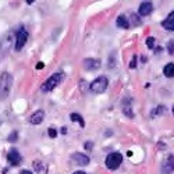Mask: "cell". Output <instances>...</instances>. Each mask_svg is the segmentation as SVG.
I'll return each instance as SVG.
<instances>
[{
  "label": "cell",
  "mask_w": 174,
  "mask_h": 174,
  "mask_svg": "<svg viewBox=\"0 0 174 174\" xmlns=\"http://www.w3.org/2000/svg\"><path fill=\"white\" fill-rule=\"evenodd\" d=\"M167 50L170 54H174V42H169L167 43Z\"/></svg>",
  "instance_id": "cell-23"
},
{
  "label": "cell",
  "mask_w": 174,
  "mask_h": 174,
  "mask_svg": "<svg viewBox=\"0 0 174 174\" xmlns=\"http://www.w3.org/2000/svg\"><path fill=\"white\" fill-rule=\"evenodd\" d=\"M43 67H45V63H42V61H40V63H38V64H36V70H42Z\"/></svg>",
  "instance_id": "cell-26"
},
{
  "label": "cell",
  "mask_w": 174,
  "mask_h": 174,
  "mask_svg": "<svg viewBox=\"0 0 174 174\" xmlns=\"http://www.w3.org/2000/svg\"><path fill=\"white\" fill-rule=\"evenodd\" d=\"M107 85H109V79L106 77H98L96 79H93L89 85V91L93 93H103L107 89Z\"/></svg>",
  "instance_id": "cell-3"
},
{
  "label": "cell",
  "mask_w": 174,
  "mask_h": 174,
  "mask_svg": "<svg viewBox=\"0 0 174 174\" xmlns=\"http://www.w3.org/2000/svg\"><path fill=\"white\" fill-rule=\"evenodd\" d=\"M11 40H13V32H7L6 35L0 39V60L7 56V53L11 49Z\"/></svg>",
  "instance_id": "cell-4"
},
{
  "label": "cell",
  "mask_w": 174,
  "mask_h": 174,
  "mask_svg": "<svg viewBox=\"0 0 174 174\" xmlns=\"http://www.w3.org/2000/svg\"><path fill=\"white\" fill-rule=\"evenodd\" d=\"M28 38H30V33L26 32L25 28L23 26V28L17 32V38H16V50H17V52H20V50L25 46Z\"/></svg>",
  "instance_id": "cell-6"
},
{
  "label": "cell",
  "mask_w": 174,
  "mask_h": 174,
  "mask_svg": "<svg viewBox=\"0 0 174 174\" xmlns=\"http://www.w3.org/2000/svg\"><path fill=\"white\" fill-rule=\"evenodd\" d=\"M164 113H167V107L164 105H159L151 112V117H158V116L164 114Z\"/></svg>",
  "instance_id": "cell-15"
},
{
  "label": "cell",
  "mask_w": 174,
  "mask_h": 174,
  "mask_svg": "<svg viewBox=\"0 0 174 174\" xmlns=\"http://www.w3.org/2000/svg\"><path fill=\"white\" fill-rule=\"evenodd\" d=\"M72 160H75V163H78L79 166H86L91 162L88 156H85V155H82V153H74L72 155Z\"/></svg>",
  "instance_id": "cell-13"
},
{
  "label": "cell",
  "mask_w": 174,
  "mask_h": 174,
  "mask_svg": "<svg viewBox=\"0 0 174 174\" xmlns=\"http://www.w3.org/2000/svg\"><path fill=\"white\" fill-rule=\"evenodd\" d=\"M17 139H18V132L17 131H13L10 135H9V141L10 142H16Z\"/></svg>",
  "instance_id": "cell-21"
},
{
  "label": "cell",
  "mask_w": 174,
  "mask_h": 174,
  "mask_svg": "<svg viewBox=\"0 0 174 174\" xmlns=\"http://www.w3.org/2000/svg\"><path fill=\"white\" fill-rule=\"evenodd\" d=\"M173 114H174V106H173Z\"/></svg>",
  "instance_id": "cell-32"
},
{
  "label": "cell",
  "mask_w": 174,
  "mask_h": 174,
  "mask_svg": "<svg viewBox=\"0 0 174 174\" xmlns=\"http://www.w3.org/2000/svg\"><path fill=\"white\" fill-rule=\"evenodd\" d=\"M43 117H45V112L43 110H36L30 118V123L33 125H38L43 121Z\"/></svg>",
  "instance_id": "cell-11"
},
{
  "label": "cell",
  "mask_w": 174,
  "mask_h": 174,
  "mask_svg": "<svg viewBox=\"0 0 174 174\" xmlns=\"http://www.w3.org/2000/svg\"><path fill=\"white\" fill-rule=\"evenodd\" d=\"M123 113H124L127 117H130V118L134 117V113H132V110H131V105H130V103L123 105Z\"/></svg>",
  "instance_id": "cell-18"
},
{
  "label": "cell",
  "mask_w": 174,
  "mask_h": 174,
  "mask_svg": "<svg viewBox=\"0 0 174 174\" xmlns=\"http://www.w3.org/2000/svg\"><path fill=\"white\" fill-rule=\"evenodd\" d=\"M63 78H64V74H63V72H56V74L50 75L46 81L43 82L42 86H40V89L45 91V92H50V91H53V89L56 88L60 82L63 81Z\"/></svg>",
  "instance_id": "cell-2"
},
{
  "label": "cell",
  "mask_w": 174,
  "mask_h": 174,
  "mask_svg": "<svg viewBox=\"0 0 174 174\" xmlns=\"http://www.w3.org/2000/svg\"><path fill=\"white\" fill-rule=\"evenodd\" d=\"M163 74H164V77H167V78L174 77V63H169V64H166V66H164Z\"/></svg>",
  "instance_id": "cell-16"
},
{
  "label": "cell",
  "mask_w": 174,
  "mask_h": 174,
  "mask_svg": "<svg viewBox=\"0 0 174 174\" xmlns=\"http://www.w3.org/2000/svg\"><path fill=\"white\" fill-rule=\"evenodd\" d=\"M137 67V56L134 54V57L131 59V63H130V68H135Z\"/></svg>",
  "instance_id": "cell-24"
},
{
  "label": "cell",
  "mask_w": 174,
  "mask_h": 174,
  "mask_svg": "<svg viewBox=\"0 0 174 174\" xmlns=\"http://www.w3.org/2000/svg\"><path fill=\"white\" fill-rule=\"evenodd\" d=\"M162 26L167 31H174V11H171L166 20L162 21Z\"/></svg>",
  "instance_id": "cell-10"
},
{
  "label": "cell",
  "mask_w": 174,
  "mask_h": 174,
  "mask_svg": "<svg viewBox=\"0 0 174 174\" xmlns=\"http://www.w3.org/2000/svg\"><path fill=\"white\" fill-rule=\"evenodd\" d=\"M11 85H13V77H11L10 72L4 71L0 75V100L7 99V96L10 93Z\"/></svg>",
  "instance_id": "cell-1"
},
{
  "label": "cell",
  "mask_w": 174,
  "mask_h": 174,
  "mask_svg": "<svg viewBox=\"0 0 174 174\" xmlns=\"http://www.w3.org/2000/svg\"><path fill=\"white\" fill-rule=\"evenodd\" d=\"M7 162H9L11 166H18V164H20V162H21L20 152L13 148L10 152H9V155H7Z\"/></svg>",
  "instance_id": "cell-8"
},
{
  "label": "cell",
  "mask_w": 174,
  "mask_h": 174,
  "mask_svg": "<svg viewBox=\"0 0 174 174\" xmlns=\"http://www.w3.org/2000/svg\"><path fill=\"white\" fill-rule=\"evenodd\" d=\"M72 174H86L85 171H75V173H72Z\"/></svg>",
  "instance_id": "cell-30"
},
{
  "label": "cell",
  "mask_w": 174,
  "mask_h": 174,
  "mask_svg": "<svg viewBox=\"0 0 174 174\" xmlns=\"http://www.w3.org/2000/svg\"><path fill=\"white\" fill-rule=\"evenodd\" d=\"M173 170H174V156L169 155L167 158L163 160V163H162V171L164 174H170L173 173Z\"/></svg>",
  "instance_id": "cell-7"
},
{
  "label": "cell",
  "mask_w": 174,
  "mask_h": 174,
  "mask_svg": "<svg viewBox=\"0 0 174 174\" xmlns=\"http://www.w3.org/2000/svg\"><path fill=\"white\" fill-rule=\"evenodd\" d=\"M84 67L86 70H98L100 68V61L98 59H85L84 60Z\"/></svg>",
  "instance_id": "cell-12"
},
{
  "label": "cell",
  "mask_w": 174,
  "mask_h": 174,
  "mask_svg": "<svg viewBox=\"0 0 174 174\" xmlns=\"http://www.w3.org/2000/svg\"><path fill=\"white\" fill-rule=\"evenodd\" d=\"M146 46H148L149 49H153V46H155V38L153 36H149L148 39H146Z\"/></svg>",
  "instance_id": "cell-20"
},
{
  "label": "cell",
  "mask_w": 174,
  "mask_h": 174,
  "mask_svg": "<svg viewBox=\"0 0 174 174\" xmlns=\"http://www.w3.org/2000/svg\"><path fill=\"white\" fill-rule=\"evenodd\" d=\"M121 162H123V155L118 153V152H113V153L107 155V158H106V167L109 170H116V169L120 167Z\"/></svg>",
  "instance_id": "cell-5"
},
{
  "label": "cell",
  "mask_w": 174,
  "mask_h": 174,
  "mask_svg": "<svg viewBox=\"0 0 174 174\" xmlns=\"http://www.w3.org/2000/svg\"><path fill=\"white\" fill-rule=\"evenodd\" d=\"M155 52H156V53H160V52H162V47H158V49L155 50Z\"/></svg>",
  "instance_id": "cell-31"
},
{
  "label": "cell",
  "mask_w": 174,
  "mask_h": 174,
  "mask_svg": "<svg viewBox=\"0 0 174 174\" xmlns=\"http://www.w3.org/2000/svg\"><path fill=\"white\" fill-rule=\"evenodd\" d=\"M20 174H33V173L32 171H30V170H21Z\"/></svg>",
  "instance_id": "cell-27"
},
{
  "label": "cell",
  "mask_w": 174,
  "mask_h": 174,
  "mask_svg": "<svg viewBox=\"0 0 174 174\" xmlns=\"http://www.w3.org/2000/svg\"><path fill=\"white\" fill-rule=\"evenodd\" d=\"M118 28H124V30H128L130 28V21L125 16H118L117 17V21H116Z\"/></svg>",
  "instance_id": "cell-14"
},
{
  "label": "cell",
  "mask_w": 174,
  "mask_h": 174,
  "mask_svg": "<svg viewBox=\"0 0 174 174\" xmlns=\"http://www.w3.org/2000/svg\"><path fill=\"white\" fill-rule=\"evenodd\" d=\"M61 134H63V135L67 134V127H61Z\"/></svg>",
  "instance_id": "cell-28"
},
{
  "label": "cell",
  "mask_w": 174,
  "mask_h": 174,
  "mask_svg": "<svg viewBox=\"0 0 174 174\" xmlns=\"http://www.w3.org/2000/svg\"><path fill=\"white\" fill-rule=\"evenodd\" d=\"M141 60H142V63H146V60H148V59H146L145 56H142V57H141Z\"/></svg>",
  "instance_id": "cell-29"
},
{
  "label": "cell",
  "mask_w": 174,
  "mask_h": 174,
  "mask_svg": "<svg viewBox=\"0 0 174 174\" xmlns=\"http://www.w3.org/2000/svg\"><path fill=\"white\" fill-rule=\"evenodd\" d=\"M85 151H92V148H93V144L92 142H85Z\"/></svg>",
  "instance_id": "cell-25"
},
{
  "label": "cell",
  "mask_w": 174,
  "mask_h": 174,
  "mask_svg": "<svg viewBox=\"0 0 174 174\" xmlns=\"http://www.w3.org/2000/svg\"><path fill=\"white\" fill-rule=\"evenodd\" d=\"M131 23L134 24L135 26L141 25V20H139V17L137 16V14H132V16H131Z\"/></svg>",
  "instance_id": "cell-19"
},
{
  "label": "cell",
  "mask_w": 174,
  "mask_h": 174,
  "mask_svg": "<svg viewBox=\"0 0 174 174\" xmlns=\"http://www.w3.org/2000/svg\"><path fill=\"white\" fill-rule=\"evenodd\" d=\"M70 118H71V121L79 123V125H81L82 128L85 127V121H84V118H82L81 114H78V113H71V114H70Z\"/></svg>",
  "instance_id": "cell-17"
},
{
  "label": "cell",
  "mask_w": 174,
  "mask_h": 174,
  "mask_svg": "<svg viewBox=\"0 0 174 174\" xmlns=\"http://www.w3.org/2000/svg\"><path fill=\"white\" fill-rule=\"evenodd\" d=\"M47 134H49L50 138H56V137H57V131L54 130V128H49V131H47Z\"/></svg>",
  "instance_id": "cell-22"
},
{
  "label": "cell",
  "mask_w": 174,
  "mask_h": 174,
  "mask_svg": "<svg viewBox=\"0 0 174 174\" xmlns=\"http://www.w3.org/2000/svg\"><path fill=\"white\" fill-rule=\"evenodd\" d=\"M153 11V4H152V2H144V3H141V6H139V16L142 17H146L149 16V14Z\"/></svg>",
  "instance_id": "cell-9"
}]
</instances>
